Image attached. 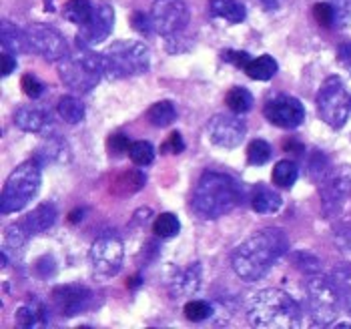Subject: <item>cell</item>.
Masks as SVG:
<instances>
[{
    "mask_svg": "<svg viewBox=\"0 0 351 329\" xmlns=\"http://www.w3.org/2000/svg\"><path fill=\"white\" fill-rule=\"evenodd\" d=\"M287 247H289L287 235L281 229L277 227L263 229L235 249L231 257L233 271L249 283L259 281L263 275L269 273L277 259L285 255Z\"/></svg>",
    "mask_w": 351,
    "mask_h": 329,
    "instance_id": "1",
    "label": "cell"
},
{
    "mask_svg": "<svg viewBox=\"0 0 351 329\" xmlns=\"http://www.w3.org/2000/svg\"><path fill=\"white\" fill-rule=\"evenodd\" d=\"M247 319L259 329H291L301 324V309L289 293L281 289H263L249 303Z\"/></svg>",
    "mask_w": 351,
    "mask_h": 329,
    "instance_id": "2",
    "label": "cell"
},
{
    "mask_svg": "<svg viewBox=\"0 0 351 329\" xmlns=\"http://www.w3.org/2000/svg\"><path fill=\"white\" fill-rule=\"evenodd\" d=\"M241 193L235 179L225 173H205L193 193V209L203 219H217L239 205Z\"/></svg>",
    "mask_w": 351,
    "mask_h": 329,
    "instance_id": "3",
    "label": "cell"
},
{
    "mask_svg": "<svg viewBox=\"0 0 351 329\" xmlns=\"http://www.w3.org/2000/svg\"><path fill=\"white\" fill-rule=\"evenodd\" d=\"M149 64L151 56L147 47L136 40H119L110 45L103 55V73L108 81L145 75L149 71Z\"/></svg>",
    "mask_w": 351,
    "mask_h": 329,
    "instance_id": "4",
    "label": "cell"
},
{
    "mask_svg": "<svg viewBox=\"0 0 351 329\" xmlns=\"http://www.w3.org/2000/svg\"><path fill=\"white\" fill-rule=\"evenodd\" d=\"M58 77L69 88H75L79 93H88L105 77L103 55H95L86 47H81L73 55H66L60 60Z\"/></svg>",
    "mask_w": 351,
    "mask_h": 329,
    "instance_id": "5",
    "label": "cell"
},
{
    "mask_svg": "<svg viewBox=\"0 0 351 329\" xmlns=\"http://www.w3.org/2000/svg\"><path fill=\"white\" fill-rule=\"evenodd\" d=\"M40 169L43 167L32 159V161L19 164L10 173V177L2 189V199H0V211L4 215L25 209L28 201L34 199V195L38 193V187H40Z\"/></svg>",
    "mask_w": 351,
    "mask_h": 329,
    "instance_id": "6",
    "label": "cell"
},
{
    "mask_svg": "<svg viewBox=\"0 0 351 329\" xmlns=\"http://www.w3.org/2000/svg\"><path fill=\"white\" fill-rule=\"evenodd\" d=\"M307 307L313 326H331L339 315L341 297L331 279L311 273L307 279Z\"/></svg>",
    "mask_w": 351,
    "mask_h": 329,
    "instance_id": "7",
    "label": "cell"
},
{
    "mask_svg": "<svg viewBox=\"0 0 351 329\" xmlns=\"http://www.w3.org/2000/svg\"><path fill=\"white\" fill-rule=\"evenodd\" d=\"M317 110L319 117L333 129L346 125L351 112V97L339 77H329L317 90Z\"/></svg>",
    "mask_w": 351,
    "mask_h": 329,
    "instance_id": "8",
    "label": "cell"
},
{
    "mask_svg": "<svg viewBox=\"0 0 351 329\" xmlns=\"http://www.w3.org/2000/svg\"><path fill=\"white\" fill-rule=\"evenodd\" d=\"M125 249L117 235H101L88 251L90 269L99 277H114L123 267Z\"/></svg>",
    "mask_w": 351,
    "mask_h": 329,
    "instance_id": "9",
    "label": "cell"
},
{
    "mask_svg": "<svg viewBox=\"0 0 351 329\" xmlns=\"http://www.w3.org/2000/svg\"><path fill=\"white\" fill-rule=\"evenodd\" d=\"M153 30L162 36L179 34L189 25V8L183 0H157L151 10Z\"/></svg>",
    "mask_w": 351,
    "mask_h": 329,
    "instance_id": "10",
    "label": "cell"
},
{
    "mask_svg": "<svg viewBox=\"0 0 351 329\" xmlns=\"http://www.w3.org/2000/svg\"><path fill=\"white\" fill-rule=\"evenodd\" d=\"M351 195V167L339 164L325 175L322 183V203L325 215H333Z\"/></svg>",
    "mask_w": 351,
    "mask_h": 329,
    "instance_id": "11",
    "label": "cell"
},
{
    "mask_svg": "<svg viewBox=\"0 0 351 329\" xmlns=\"http://www.w3.org/2000/svg\"><path fill=\"white\" fill-rule=\"evenodd\" d=\"M247 127L233 114H213L207 123L209 141L221 149H235L243 143Z\"/></svg>",
    "mask_w": 351,
    "mask_h": 329,
    "instance_id": "12",
    "label": "cell"
},
{
    "mask_svg": "<svg viewBox=\"0 0 351 329\" xmlns=\"http://www.w3.org/2000/svg\"><path fill=\"white\" fill-rule=\"evenodd\" d=\"M28 42L30 49L40 56H45L47 60H62L69 55V47L64 36L54 30L53 27L47 25H30L27 28Z\"/></svg>",
    "mask_w": 351,
    "mask_h": 329,
    "instance_id": "13",
    "label": "cell"
},
{
    "mask_svg": "<svg viewBox=\"0 0 351 329\" xmlns=\"http://www.w3.org/2000/svg\"><path fill=\"white\" fill-rule=\"evenodd\" d=\"M263 114L275 127L295 129L305 119V109H303V105L299 103L298 99L287 97V95H277V97L267 101Z\"/></svg>",
    "mask_w": 351,
    "mask_h": 329,
    "instance_id": "14",
    "label": "cell"
},
{
    "mask_svg": "<svg viewBox=\"0 0 351 329\" xmlns=\"http://www.w3.org/2000/svg\"><path fill=\"white\" fill-rule=\"evenodd\" d=\"M112 27H114V10L108 2H101L95 8L88 23L81 25L79 40H81L82 47L99 45V42L107 40L108 34L112 32Z\"/></svg>",
    "mask_w": 351,
    "mask_h": 329,
    "instance_id": "15",
    "label": "cell"
},
{
    "mask_svg": "<svg viewBox=\"0 0 351 329\" xmlns=\"http://www.w3.org/2000/svg\"><path fill=\"white\" fill-rule=\"evenodd\" d=\"M54 309L62 317H75L82 313L90 303V291L82 285H60L51 293Z\"/></svg>",
    "mask_w": 351,
    "mask_h": 329,
    "instance_id": "16",
    "label": "cell"
},
{
    "mask_svg": "<svg viewBox=\"0 0 351 329\" xmlns=\"http://www.w3.org/2000/svg\"><path fill=\"white\" fill-rule=\"evenodd\" d=\"M14 123L27 133H45L51 127V114L40 107H21L14 114Z\"/></svg>",
    "mask_w": 351,
    "mask_h": 329,
    "instance_id": "17",
    "label": "cell"
},
{
    "mask_svg": "<svg viewBox=\"0 0 351 329\" xmlns=\"http://www.w3.org/2000/svg\"><path fill=\"white\" fill-rule=\"evenodd\" d=\"M171 289L175 295H193L199 285H201V267L199 263H193L187 269H177V267H171Z\"/></svg>",
    "mask_w": 351,
    "mask_h": 329,
    "instance_id": "18",
    "label": "cell"
},
{
    "mask_svg": "<svg viewBox=\"0 0 351 329\" xmlns=\"http://www.w3.org/2000/svg\"><path fill=\"white\" fill-rule=\"evenodd\" d=\"M71 159V149L66 145V141L60 137L47 138L40 149L34 155V161L45 167V164H62Z\"/></svg>",
    "mask_w": 351,
    "mask_h": 329,
    "instance_id": "19",
    "label": "cell"
},
{
    "mask_svg": "<svg viewBox=\"0 0 351 329\" xmlns=\"http://www.w3.org/2000/svg\"><path fill=\"white\" fill-rule=\"evenodd\" d=\"M56 221V209L51 203H43L38 205L36 209H32L28 213V217L25 219V229H27L28 235H36V233H43L47 229H51Z\"/></svg>",
    "mask_w": 351,
    "mask_h": 329,
    "instance_id": "20",
    "label": "cell"
},
{
    "mask_svg": "<svg viewBox=\"0 0 351 329\" xmlns=\"http://www.w3.org/2000/svg\"><path fill=\"white\" fill-rule=\"evenodd\" d=\"M0 38H2V49L6 53H27L30 49V42H28L27 30H21L16 25L8 23V21H2V27H0Z\"/></svg>",
    "mask_w": 351,
    "mask_h": 329,
    "instance_id": "21",
    "label": "cell"
},
{
    "mask_svg": "<svg viewBox=\"0 0 351 329\" xmlns=\"http://www.w3.org/2000/svg\"><path fill=\"white\" fill-rule=\"evenodd\" d=\"M281 195L277 191H273L265 185H257L255 191L251 195V207L253 211L261 213V215H269L281 209Z\"/></svg>",
    "mask_w": 351,
    "mask_h": 329,
    "instance_id": "22",
    "label": "cell"
},
{
    "mask_svg": "<svg viewBox=\"0 0 351 329\" xmlns=\"http://www.w3.org/2000/svg\"><path fill=\"white\" fill-rule=\"evenodd\" d=\"M145 187V175L141 171H125L114 177L110 191L114 195H131Z\"/></svg>",
    "mask_w": 351,
    "mask_h": 329,
    "instance_id": "23",
    "label": "cell"
},
{
    "mask_svg": "<svg viewBox=\"0 0 351 329\" xmlns=\"http://www.w3.org/2000/svg\"><path fill=\"white\" fill-rule=\"evenodd\" d=\"M209 6H211V12L219 19H225L229 23H243L245 21L243 4H239L237 0H211Z\"/></svg>",
    "mask_w": 351,
    "mask_h": 329,
    "instance_id": "24",
    "label": "cell"
},
{
    "mask_svg": "<svg viewBox=\"0 0 351 329\" xmlns=\"http://www.w3.org/2000/svg\"><path fill=\"white\" fill-rule=\"evenodd\" d=\"M245 73L251 79H255V81H269V79L275 77V73H277V60L269 55L257 56V58H253L249 62V66H247Z\"/></svg>",
    "mask_w": 351,
    "mask_h": 329,
    "instance_id": "25",
    "label": "cell"
},
{
    "mask_svg": "<svg viewBox=\"0 0 351 329\" xmlns=\"http://www.w3.org/2000/svg\"><path fill=\"white\" fill-rule=\"evenodd\" d=\"M56 110H58L60 119L69 125H79L84 119V105L77 97H71V95H66L58 101Z\"/></svg>",
    "mask_w": 351,
    "mask_h": 329,
    "instance_id": "26",
    "label": "cell"
},
{
    "mask_svg": "<svg viewBox=\"0 0 351 329\" xmlns=\"http://www.w3.org/2000/svg\"><path fill=\"white\" fill-rule=\"evenodd\" d=\"M147 119L153 127H169L175 119H177V110L171 101H159L155 105H151V109L147 110Z\"/></svg>",
    "mask_w": 351,
    "mask_h": 329,
    "instance_id": "27",
    "label": "cell"
},
{
    "mask_svg": "<svg viewBox=\"0 0 351 329\" xmlns=\"http://www.w3.org/2000/svg\"><path fill=\"white\" fill-rule=\"evenodd\" d=\"M331 281L337 287V293L341 303L350 309L351 313V267L350 265H337L331 273Z\"/></svg>",
    "mask_w": 351,
    "mask_h": 329,
    "instance_id": "28",
    "label": "cell"
},
{
    "mask_svg": "<svg viewBox=\"0 0 351 329\" xmlns=\"http://www.w3.org/2000/svg\"><path fill=\"white\" fill-rule=\"evenodd\" d=\"M225 105L233 110L235 114L249 112L253 109V95L245 88V86H233L227 95H225Z\"/></svg>",
    "mask_w": 351,
    "mask_h": 329,
    "instance_id": "29",
    "label": "cell"
},
{
    "mask_svg": "<svg viewBox=\"0 0 351 329\" xmlns=\"http://www.w3.org/2000/svg\"><path fill=\"white\" fill-rule=\"evenodd\" d=\"M93 12H95V8H93V4L88 0H69L64 4V10H62L64 19L71 21V23H75V25L88 23V19L93 16Z\"/></svg>",
    "mask_w": 351,
    "mask_h": 329,
    "instance_id": "30",
    "label": "cell"
},
{
    "mask_svg": "<svg viewBox=\"0 0 351 329\" xmlns=\"http://www.w3.org/2000/svg\"><path fill=\"white\" fill-rule=\"evenodd\" d=\"M299 177L298 164L293 161H279L273 169V183L281 189H291Z\"/></svg>",
    "mask_w": 351,
    "mask_h": 329,
    "instance_id": "31",
    "label": "cell"
},
{
    "mask_svg": "<svg viewBox=\"0 0 351 329\" xmlns=\"http://www.w3.org/2000/svg\"><path fill=\"white\" fill-rule=\"evenodd\" d=\"M153 231L157 237L161 239H169V237H175L179 235L181 231V223H179V217L175 213H162L155 219V225H153Z\"/></svg>",
    "mask_w": 351,
    "mask_h": 329,
    "instance_id": "32",
    "label": "cell"
},
{
    "mask_svg": "<svg viewBox=\"0 0 351 329\" xmlns=\"http://www.w3.org/2000/svg\"><path fill=\"white\" fill-rule=\"evenodd\" d=\"M129 157H131V161L136 167H147V164H151L155 161V149L147 141H136L129 149Z\"/></svg>",
    "mask_w": 351,
    "mask_h": 329,
    "instance_id": "33",
    "label": "cell"
},
{
    "mask_svg": "<svg viewBox=\"0 0 351 329\" xmlns=\"http://www.w3.org/2000/svg\"><path fill=\"white\" fill-rule=\"evenodd\" d=\"M271 159V147L267 141L263 138H255L249 147H247V161L255 167H261Z\"/></svg>",
    "mask_w": 351,
    "mask_h": 329,
    "instance_id": "34",
    "label": "cell"
},
{
    "mask_svg": "<svg viewBox=\"0 0 351 329\" xmlns=\"http://www.w3.org/2000/svg\"><path fill=\"white\" fill-rule=\"evenodd\" d=\"M185 317L189 321H203L213 315V307L205 302H189L185 305Z\"/></svg>",
    "mask_w": 351,
    "mask_h": 329,
    "instance_id": "35",
    "label": "cell"
},
{
    "mask_svg": "<svg viewBox=\"0 0 351 329\" xmlns=\"http://www.w3.org/2000/svg\"><path fill=\"white\" fill-rule=\"evenodd\" d=\"M313 16H315V21L322 27H333V23L337 19V12H335V6L333 4H329V2H317L313 6Z\"/></svg>",
    "mask_w": 351,
    "mask_h": 329,
    "instance_id": "36",
    "label": "cell"
},
{
    "mask_svg": "<svg viewBox=\"0 0 351 329\" xmlns=\"http://www.w3.org/2000/svg\"><path fill=\"white\" fill-rule=\"evenodd\" d=\"M27 229L25 225H12L6 229V249H21L27 243Z\"/></svg>",
    "mask_w": 351,
    "mask_h": 329,
    "instance_id": "37",
    "label": "cell"
},
{
    "mask_svg": "<svg viewBox=\"0 0 351 329\" xmlns=\"http://www.w3.org/2000/svg\"><path fill=\"white\" fill-rule=\"evenodd\" d=\"M327 173H329V161H327V157H325L322 151H315L313 157H311V161H309V175H311V179H322Z\"/></svg>",
    "mask_w": 351,
    "mask_h": 329,
    "instance_id": "38",
    "label": "cell"
},
{
    "mask_svg": "<svg viewBox=\"0 0 351 329\" xmlns=\"http://www.w3.org/2000/svg\"><path fill=\"white\" fill-rule=\"evenodd\" d=\"M183 151H185V141H183L179 131H173L161 145V153H165V155H179Z\"/></svg>",
    "mask_w": 351,
    "mask_h": 329,
    "instance_id": "39",
    "label": "cell"
},
{
    "mask_svg": "<svg viewBox=\"0 0 351 329\" xmlns=\"http://www.w3.org/2000/svg\"><path fill=\"white\" fill-rule=\"evenodd\" d=\"M133 143H129V137L125 133H114L112 137H108L107 149L112 155H123V153H129Z\"/></svg>",
    "mask_w": 351,
    "mask_h": 329,
    "instance_id": "40",
    "label": "cell"
},
{
    "mask_svg": "<svg viewBox=\"0 0 351 329\" xmlns=\"http://www.w3.org/2000/svg\"><path fill=\"white\" fill-rule=\"evenodd\" d=\"M21 86H23V93L27 97H30V99H38L45 93V84L38 81V79H34L32 75H25L21 79Z\"/></svg>",
    "mask_w": 351,
    "mask_h": 329,
    "instance_id": "41",
    "label": "cell"
},
{
    "mask_svg": "<svg viewBox=\"0 0 351 329\" xmlns=\"http://www.w3.org/2000/svg\"><path fill=\"white\" fill-rule=\"evenodd\" d=\"M225 60L233 62V64H235L237 69H241V71H247V66H249V62H251L253 58L247 55L245 51H227V53H225Z\"/></svg>",
    "mask_w": 351,
    "mask_h": 329,
    "instance_id": "42",
    "label": "cell"
},
{
    "mask_svg": "<svg viewBox=\"0 0 351 329\" xmlns=\"http://www.w3.org/2000/svg\"><path fill=\"white\" fill-rule=\"evenodd\" d=\"M131 25L138 32H151L153 23H151V14H143V12H133L131 16Z\"/></svg>",
    "mask_w": 351,
    "mask_h": 329,
    "instance_id": "43",
    "label": "cell"
},
{
    "mask_svg": "<svg viewBox=\"0 0 351 329\" xmlns=\"http://www.w3.org/2000/svg\"><path fill=\"white\" fill-rule=\"evenodd\" d=\"M36 319H38V315H36L30 307H21V309L16 311V324H19L21 328H32V326L36 324Z\"/></svg>",
    "mask_w": 351,
    "mask_h": 329,
    "instance_id": "44",
    "label": "cell"
},
{
    "mask_svg": "<svg viewBox=\"0 0 351 329\" xmlns=\"http://www.w3.org/2000/svg\"><path fill=\"white\" fill-rule=\"evenodd\" d=\"M16 69V60H14V56L12 53H2V77H8L12 71Z\"/></svg>",
    "mask_w": 351,
    "mask_h": 329,
    "instance_id": "45",
    "label": "cell"
},
{
    "mask_svg": "<svg viewBox=\"0 0 351 329\" xmlns=\"http://www.w3.org/2000/svg\"><path fill=\"white\" fill-rule=\"evenodd\" d=\"M283 149L285 151H291V153H301L303 151V145H299V143H295V141H287V143H283Z\"/></svg>",
    "mask_w": 351,
    "mask_h": 329,
    "instance_id": "46",
    "label": "cell"
},
{
    "mask_svg": "<svg viewBox=\"0 0 351 329\" xmlns=\"http://www.w3.org/2000/svg\"><path fill=\"white\" fill-rule=\"evenodd\" d=\"M81 219H82V209H79V211H73V213L69 215V221H71V223H79Z\"/></svg>",
    "mask_w": 351,
    "mask_h": 329,
    "instance_id": "47",
    "label": "cell"
},
{
    "mask_svg": "<svg viewBox=\"0 0 351 329\" xmlns=\"http://www.w3.org/2000/svg\"><path fill=\"white\" fill-rule=\"evenodd\" d=\"M136 285H141V277H131L129 279V287H136Z\"/></svg>",
    "mask_w": 351,
    "mask_h": 329,
    "instance_id": "48",
    "label": "cell"
},
{
    "mask_svg": "<svg viewBox=\"0 0 351 329\" xmlns=\"http://www.w3.org/2000/svg\"><path fill=\"white\" fill-rule=\"evenodd\" d=\"M265 2V6H269V8H277L279 6V0H263Z\"/></svg>",
    "mask_w": 351,
    "mask_h": 329,
    "instance_id": "49",
    "label": "cell"
},
{
    "mask_svg": "<svg viewBox=\"0 0 351 329\" xmlns=\"http://www.w3.org/2000/svg\"><path fill=\"white\" fill-rule=\"evenodd\" d=\"M346 66H348V69H350V71H351V60H350V62H348V64H346Z\"/></svg>",
    "mask_w": 351,
    "mask_h": 329,
    "instance_id": "50",
    "label": "cell"
}]
</instances>
